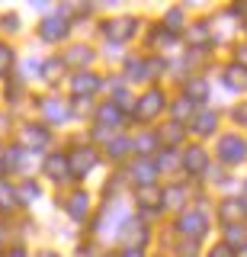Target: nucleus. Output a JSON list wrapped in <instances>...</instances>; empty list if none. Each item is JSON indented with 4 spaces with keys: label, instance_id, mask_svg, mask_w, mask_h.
<instances>
[{
    "label": "nucleus",
    "instance_id": "nucleus-1",
    "mask_svg": "<svg viewBox=\"0 0 247 257\" xmlns=\"http://www.w3.org/2000/svg\"><path fill=\"white\" fill-rule=\"evenodd\" d=\"M7 68H10V48L0 45V71H7Z\"/></svg>",
    "mask_w": 247,
    "mask_h": 257
}]
</instances>
